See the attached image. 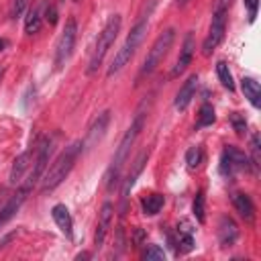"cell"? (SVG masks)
Here are the masks:
<instances>
[{
  "label": "cell",
  "instance_id": "6da1fadb",
  "mask_svg": "<svg viewBox=\"0 0 261 261\" xmlns=\"http://www.w3.org/2000/svg\"><path fill=\"white\" fill-rule=\"evenodd\" d=\"M145 118H147V114L143 112V106H141V108L137 110V114H135L130 126H128L126 133L122 135V139H120V143H118V147H116V153H114V157H112V165L108 167V173H106V190H108V192H112V190L118 186V177H120L122 165L126 163V159H128V155H130V149H133L135 141L139 139V135H141V130H143V126H145Z\"/></svg>",
  "mask_w": 261,
  "mask_h": 261
},
{
  "label": "cell",
  "instance_id": "7a4b0ae2",
  "mask_svg": "<svg viewBox=\"0 0 261 261\" xmlns=\"http://www.w3.org/2000/svg\"><path fill=\"white\" fill-rule=\"evenodd\" d=\"M84 151V143L82 141H75V143H71L69 147H65L61 153H59V157L49 165V169H45V173H43V181H41V194H47V192H51V190H55L67 175H69V171L73 169V165H75V159H77V155Z\"/></svg>",
  "mask_w": 261,
  "mask_h": 261
},
{
  "label": "cell",
  "instance_id": "3957f363",
  "mask_svg": "<svg viewBox=\"0 0 261 261\" xmlns=\"http://www.w3.org/2000/svg\"><path fill=\"white\" fill-rule=\"evenodd\" d=\"M147 27H149V20H147V18H141V20L135 22V27L130 29V33L126 35V41L122 43V47L116 51L112 63L108 65L106 77H112V75H116L118 71L124 69V65L130 61V57L135 55V51H137L139 45L143 43V39H145V35H147Z\"/></svg>",
  "mask_w": 261,
  "mask_h": 261
},
{
  "label": "cell",
  "instance_id": "277c9868",
  "mask_svg": "<svg viewBox=\"0 0 261 261\" xmlns=\"http://www.w3.org/2000/svg\"><path fill=\"white\" fill-rule=\"evenodd\" d=\"M120 24H122L120 14H112V16L108 18V22L104 24V29L98 33L94 51H92V55H90V63H88V67H86V73H88V75L96 73L98 67L102 65V61H104L108 49L114 45V41H116V37H118V33H120Z\"/></svg>",
  "mask_w": 261,
  "mask_h": 261
},
{
  "label": "cell",
  "instance_id": "5b68a950",
  "mask_svg": "<svg viewBox=\"0 0 261 261\" xmlns=\"http://www.w3.org/2000/svg\"><path fill=\"white\" fill-rule=\"evenodd\" d=\"M173 41H175V29H165V31L155 39V43L151 45V49H149V53H147V57H145L141 69H139L137 84H141V80H143L145 75H151V73L155 71V67H157V65L165 59V55L169 53Z\"/></svg>",
  "mask_w": 261,
  "mask_h": 261
},
{
  "label": "cell",
  "instance_id": "8992f818",
  "mask_svg": "<svg viewBox=\"0 0 261 261\" xmlns=\"http://www.w3.org/2000/svg\"><path fill=\"white\" fill-rule=\"evenodd\" d=\"M75 37H77V22L75 18H67L57 39V47H55V69H61L71 57L73 47H75Z\"/></svg>",
  "mask_w": 261,
  "mask_h": 261
},
{
  "label": "cell",
  "instance_id": "52a82bcc",
  "mask_svg": "<svg viewBox=\"0 0 261 261\" xmlns=\"http://www.w3.org/2000/svg\"><path fill=\"white\" fill-rule=\"evenodd\" d=\"M226 14H228V8H220V6H214V12H212V22H210V31L202 43V53L208 57L212 55V51L220 45V41L224 39V31H226Z\"/></svg>",
  "mask_w": 261,
  "mask_h": 261
},
{
  "label": "cell",
  "instance_id": "ba28073f",
  "mask_svg": "<svg viewBox=\"0 0 261 261\" xmlns=\"http://www.w3.org/2000/svg\"><path fill=\"white\" fill-rule=\"evenodd\" d=\"M253 165H251V159L249 155H245L241 149L228 145L224 151H222V157H220V173L224 177H234L239 171H249Z\"/></svg>",
  "mask_w": 261,
  "mask_h": 261
},
{
  "label": "cell",
  "instance_id": "9c48e42d",
  "mask_svg": "<svg viewBox=\"0 0 261 261\" xmlns=\"http://www.w3.org/2000/svg\"><path fill=\"white\" fill-rule=\"evenodd\" d=\"M51 151H53V143H51V139H49V137H43V139L37 143V147H35L33 169H31V173H29V177H27V184H24L27 190H31V188L43 177V173H45V169H47V163H49V155H51Z\"/></svg>",
  "mask_w": 261,
  "mask_h": 261
},
{
  "label": "cell",
  "instance_id": "30bf717a",
  "mask_svg": "<svg viewBox=\"0 0 261 261\" xmlns=\"http://www.w3.org/2000/svg\"><path fill=\"white\" fill-rule=\"evenodd\" d=\"M147 159H149V149H143V151L137 155V159L130 163V171L126 173V177H124V181H122V190H120L122 210H124V206H126V200H128V196H130V190H133V186L137 184V179H139V175H141V171H143Z\"/></svg>",
  "mask_w": 261,
  "mask_h": 261
},
{
  "label": "cell",
  "instance_id": "8fae6325",
  "mask_svg": "<svg viewBox=\"0 0 261 261\" xmlns=\"http://www.w3.org/2000/svg\"><path fill=\"white\" fill-rule=\"evenodd\" d=\"M112 218H114V206H112V202H104L102 210H100V216H98L96 232H94V247L96 249H102V245L108 237V230L112 226Z\"/></svg>",
  "mask_w": 261,
  "mask_h": 261
},
{
  "label": "cell",
  "instance_id": "7c38bea8",
  "mask_svg": "<svg viewBox=\"0 0 261 261\" xmlns=\"http://www.w3.org/2000/svg\"><path fill=\"white\" fill-rule=\"evenodd\" d=\"M108 122H110V112L108 110H104L102 114L96 116V120L92 122L88 135H86V139L82 141L84 143V149H92L94 145H98L102 141V137H104V133L108 128Z\"/></svg>",
  "mask_w": 261,
  "mask_h": 261
},
{
  "label": "cell",
  "instance_id": "4fadbf2b",
  "mask_svg": "<svg viewBox=\"0 0 261 261\" xmlns=\"http://www.w3.org/2000/svg\"><path fill=\"white\" fill-rule=\"evenodd\" d=\"M194 49H196L194 35H192V33H188V35H186V39H184V45H181L179 57H177V61H175V65H173V69H171V77H177V75H181V73L188 69V65L192 63V57H194Z\"/></svg>",
  "mask_w": 261,
  "mask_h": 261
},
{
  "label": "cell",
  "instance_id": "5bb4252c",
  "mask_svg": "<svg viewBox=\"0 0 261 261\" xmlns=\"http://www.w3.org/2000/svg\"><path fill=\"white\" fill-rule=\"evenodd\" d=\"M196 88H198V75H196V73H192V75L184 82V86L179 88V92L175 94L173 106H175L177 110H186V108L190 106V102H192L194 94H196Z\"/></svg>",
  "mask_w": 261,
  "mask_h": 261
},
{
  "label": "cell",
  "instance_id": "9a60e30c",
  "mask_svg": "<svg viewBox=\"0 0 261 261\" xmlns=\"http://www.w3.org/2000/svg\"><path fill=\"white\" fill-rule=\"evenodd\" d=\"M237 237H239L237 222L230 216H222L220 222H218V241H220V247L222 249L232 247L237 243Z\"/></svg>",
  "mask_w": 261,
  "mask_h": 261
},
{
  "label": "cell",
  "instance_id": "2e32d148",
  "mask_svg": "<svg viewBox=\"0 0 261 261\" xmlns=\"http://www.w3.org/2000/svg\"><path fill=\"white\" fill-rule=\"evenodd\" d=\"M27 194H29V190L22 186V188H20V190H18V192H16V194H14V196L0 208V228H2V226H4V224H6V222L20 210L22 202L27 200Z\"/></svg>",
  "mask_w": 261,
  "mask_h": 261
},
{
  "label": "cell",
  "instance_id": "e0dca14e",
  "mask_svg": "<svg viewBox=\"0 0 261 261\" xmlns=\"http://www.w3.org/2000/svg\"><path fill=\"white\" fill-rule=\"evenodd\" d=\"M51 216H53L55 224L59 226V230H61L67 239H71V237H73V220H71V214H69L67 206H65V204H55V206L51 208Z\"/></svg>",
  "mask_w": 261,
  "mask_h": 261
},
{
  "label": "cell",
  "instance_id": "ac0fdd59",
  "mask_svg": "<svg viewBox=\"0 0 261 261\" xmlns=\"http://www.w3.org/2000/svg\"><path fill=\"white\" fill-rule=\"evenodd\" d=\"M31 155H33V149H27L24 153H20V155L14 159V163H12V167H10V175H8V181H10L12 186H18V184H20L24 171L29 169Z\"/></svg>",
  "mask_w": 261,
  "mask_h": 261
},
{
  "label": "cell",
  "instance_id": "d6986e66",
  "mask_svg": "<svg viewBox=\"0 0 261 261\" xmlns=\"http://www.w3.org/2000/svg\"><path fill=\"white\" fill-rule=\"evenodd\" d=\"M232 206L237 208L241 218H245L247 222H253V218H255V204H253V200L247 194H243V192L232 194Z\"/></svg>",
  "mask_w": 261,
  "mask_h": 261
},
{
  "label": "cell",
  "instance_id": "ffe728a7",
  "mask_svg": "<svg viewBox=\"0 0 261 261\" xmlns=\"http://www.w3.org/2000/svg\"><path fill=\"white\" fill-rule=\"evenodd\" d=\"M194 249V232H192V226L181 220L177 224V241H175V251L179 253H190Z\"/></svg>",
  "mask_w": 261,
  "mask_h": 261
},
{
  "label": "cell",
  "instance_id": "44dd1931",
  "mask_svg": "<svg viewBox=\"0 0 261 261\" xmlns=\"http://www.w3.org/2000/svg\"><path fill=\"white\" fill-rule=\"evenodd\" d=\"M241 90H243L245 98H247L255 108L261 106V88H259V84H257L253 77H243V80H241Z\"/></svg>",
  "mask_w": 261,
  "mask_h": 261
},
{
  "label": "cell",
  "instance_id": "7402d4cb",
  "mask_svg": "<svg viewBox=\"0 0 261 261\" xmlns=\"http://www.w3.org/2000/svg\"><path fill=\"white\" fill-rule=\"evenodd\" d=\"M39 29H41V8H39V2H37L35 6L29 8V12L24 16V31L29 35H33V33H39Z\"/></svg>",
  "mask_w": 261,
  "mask_h": 261
},
{
  "label": "cell",
  "instance_id": "603a6c76",
  "mask_svg": "<svg viewBox=\"0 0 261 261\" xmlns=\"http://www.w3.org/2000/svg\"><path fill=\"white\" fill-rule=\"evenodd\" d=\"M163 196L161 194H151V196H147V198H143V202H141V208H143V212L145 214H149V216H155L161 208H163Z\"/></svg>",
  "mask_w": 261,
  "mask_h": 261
},
{
  "label": "cell",
  "instance_id": "cb8c5ba5",
  "mask_svg": "<svg viewBox=\"0 0 261 261\" xmlns=\"http://www.w3.org/2000/svg\"><path fill=\"white\" fill-rule=\"evenodd\" d=\"M216 73H218V80H220V84L228 90V92H232L234 90V82H232V73H230V69H228V65L224 63V61H218L216 63Z\"/></svg>",
  "mask_w": 261,
  "mask_h": 261
},
{
  "label": "cell",
  "instance_id": "d4e9b609",
  "mask_svg": "<svg viewBox=\"0 0 261 261\" xmlns=\"http://www.w3.org/2000/svg\"><path fill=\"white\" fill-rule=\"evenodd\" d=\"M202 159H204V153H202V147L200 145H194V147H190L186 151V163H188L190 169H196L202 163Z\"/></svg>",
  "mask_w": 261,
  "mask_h": 261
},
{
  "label": "cell",
  "instance_id": "484cf974",
  "mask_svg": "<svg viewBox=\"0 0 261 261\" xmlns=\"http://www.w3.org/2000/svg\"><path fill=\"white\" fill-rule=\"evenodd\" d=\"M192 212L196 216V220L200 224L206 222V206H204V192H198L196 198H194V204H192Z\"/></svg>",
  "mask_w": 261,
  "mask_h": 261
},
{
  "label": "cell",
  "instance_id": "4316f807",
  "mask_svg": "<svg viewBox=\"0 0 261 261\" xmlns=\"http://www.w3.org/2000/svg\"><path fill=\"white\" fill-rule=\"evenodd\" d=\"M214 108L208 104V102H204L202 104V108H200V114H198V126H210L212 122H214Z\"/></svg>",
  "mask_w": 261,
  "mask_h": 261
},
{
  "label": "cell",
  "instance_id": "83f0119b",
  "mask_svg": "<svg viewBox=\"0 0 261 261\" xmlns=\"http://www.w3.org/2000/svg\"><path fill=\"white\" fill-rule=\"evenodd\" d=\"M259 163H261V147H259V135L255 133L251 137V165H253L255 173L259 171Z\"/></svg>",
  "mask_w": 261,
  "mask_h": 261
},
{
  "label": "cell",
  "instance_id": "f1b7e54d",
  "mask_svg": "<svg viewBox=\"0 0 261 261\" xmlns=\"http://www.w3.org/2000/svg\"><path fill=\"white\" fill-rule=\"evenodd\" d=\"M143 259H145V261H165V253H163L161 247L149 245V247L143 251Z\"/></svg>",
  "mask_w": 261,
  "mask_h": 261
},
{
  "label": "cell",
  "instance_id": "f546056e",
  "mask_svg": "<svg viewBox=\"0 0 261 261\" xmlns=\"http://www.w3.org/2000/svg\"><path fill=\"white\" fill-rule=\"evenodd\" d=\"M230 124H232V128L237 130V135H241V137L247 135V120H245L243 114L232 112V114H230Z\"/></svg>",
  "mask_w": 261,
  "mask_h": 261
},
{
  "label": "cell",
  "instance_id": "4dcf8cb0",
  "mask_svg": "<svg viewBox=\"0 0 261 261\" xmlns=\"http://www.w3.org/2000/svg\"><path fill=\"white\" fill-rule=\"evenodd\" d=\"M27 6H29V0H12V4H10V18L16 20L24 12Z\"/></svg>",
  "mask_w": 261,
  "mask_h": 261
},
{
  "label": "cell",
  "instance_id": "1f68e13d",
  "mask_svg": "<svg viewBox=\"0 0 261 261\" xmlns=\"http://www.w3.org/2000/svg\"><path fill=\"white\" fill-rule=\"evenodd\" d=\"M243 2H245L247 10H249V20L253 22V20H255V16H257V6H259V0H243Z\"/></svg>",
  "mask_w": 261,
  "mask_h": 261
},
{
  "label": "cell",
  "instance_id": "d6a6232c",
  "mask_svg": "<svg viewBox=\"0 0 261 261\" xmlns=\"http://www.w3.org/2000/svg\"><path fill=\"white\" fill-rule=\"evenodd\" d=\"M45 20H47L49 24H55V22H57V8H55L53 4H49V6L45 8Z\"/></svg>",
  "mask_w": 261,
  "mask_h": 261
},
{
  "label": "cell",
  "instance_id": "836d02e7",
  "mask_svg": "<svg viewBox=\"0 0 261 261\" xmlns=\"http://www.w3.org/2000/svg\"><path fill=\"white\" fill-rule=\"evenodd\" d=\"M88 257H90V255H88V253H80V255H77V257H75V259H88Z\"/></svg>",
  "mask_w": 261,
  "mask_h": 261
},
{
  "label": "cell",
  "instance_id": "e575fe53",
  "mask_svg": "<svg viewBox=\"0 0 261 261\" xmlns=\"http://www.w3.org/2000/svg\"><path fill=\"white\" fill-rule=\"evenodd\" d=\"M6 47V39H0V51Z\"/></svg>",
  "mask_w": 261,
  "mask_h": 261
},
{
  "label": "cell",
  "instance_id": "d590c367",
  "mask_svg": "<svg viewBox=\"0 0 261 261\" xmlns=\"http://www.w3.org/2000/svg\"><path fill=\"white\" fill-rule=\"evenodd\" d=\"M188 2H190V0H177V4H179V6H184V4H188Z\"/></svg>",
  "mask_w": 261,
  "mask_h": 261
},
{
  "label": "cell",
  "instance_id": "8d00e7d4",
  "mask_svg": "<svg viewBox=\"0 0 261 261\" xmlns=\"http://www.w3.org/2000/svg\"><path fill=\"white\" fill-rule=\"evenodd\" d=\"M2 75H4V65H0V80H2Z\"/></svg>",
  "mask_w": 261,
  "mask_h": 261
}]
</instances>
